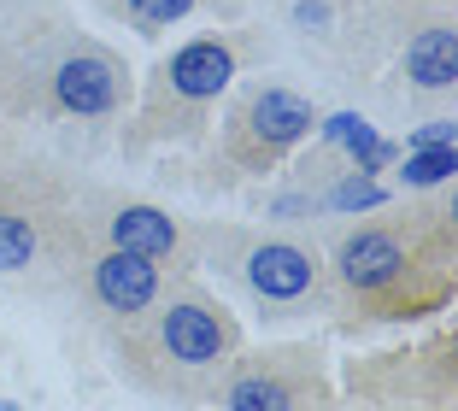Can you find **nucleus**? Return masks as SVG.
I'll use <instances>...</instances> for the list:
<instances>
[{"label": "nucleus", "instance_id": "f257e3e1", "mask_svg": "<svg viewBox=\"0 0 458 411\" xmlns=\"http://www.w3.org/2000/svg\"><path fill=\"white\" fill-rule=\"evenodd\" d=\"M458 224L453 194L411 200L400 212H377L335 229L324 247L335 312L352 318H418L453 294Z\"/></svg>", "mask_w": 458, "mask_h": 411}, {"label": "nucleus", "instance_id": "f03ea898", "mask_svg": "<svg viewBox=\"0 0 458 411\" xmlns=\"http://www.w3.org/2000/svg\"><path fill=\"white\" fill-rule=\"evenodd\" d=\"M242 353V323L212 288L182 270L159 288V300L112 330V364L130 388L171 406H212L217 376Z\"/></svg>", "mask_w": 458, "mask_h": 411}, {"label": "nucleus", "instance_id": "7ed1b4c3", "mask_svg": "<svg viewBox=\"0 0 458 411\" xmlns=\"http://www.w3.org/2000/svg\"><path fill=\"white\" fill-rule=\"evenodd\" d=\"M77 188L54 159L0 135V277L13 282H59L77 259Z\"/></svg>", "mask_w": 458, "mask_h": 411}, {"label": "nucleus", "instance_id": "20e7f679", "mask_svg": "<svg viewBox=\"0 0 458 411\" xmlns=\"http://www.w3.org/2000/svg\"><path fill=\"white\" fill-rule=\"evenodd\" d=\"M194 241H200V265H212L229 288H242L265 318L288 323L335 312L329 265L318 241L270 224H206L194 229Z\"/></svg>", "mask_w": 458, "mask_h": 411}, {"label": "nucleus", "instance_id": "39448f33", "mask_svg": "<svg viewBox=\"0 0 458 411\" xmlns=\"http://www.w3.org/2000/svg\"><path fill=\"white\" fill-rule=\"evenodd\" d=\"M130 100V71L112 47L89 36H65L30 47L18 77H0V107L13 118H112Z\"/></svg>", "mask_w": 458, "mask_h": 411}, {"label": "nucleus", "instance_id": "423d86ee", "mask_svg": "<svg viewBox=\"0 0 458 411\" xmlns=\"http://www.w3.org/2000/svg\"><path fill=\"white\" fill-rule=\"evenodd\" d=\"M212 406L224 411H329V371L324 353L306 341H270L247 347L229 358V371L217 376Z\"/></svg>", "mask_w": 458, "mask_h": 411}, {"label": "nucleus", "instance_id": "0eeeda50", "mask_svg": "<svg viewBox=\"0 0 458 411\" xmlns=\"http://www.w3.org/2000/svg\"><path fill=\"white\" fill-rule=\"evenodd\" d=\"M77 229L82 247H118V253H141L159 270L182 277V270L200 265V241H194V224L171 218L165 206L141 194H123V188H77Z\"/></svg>", "mask_w": 458, "mask_h": 411}, {"label": "nucleus", "instance_id": "6e6552de", "mask_svg": "<svg viewBox=\"0 0 458 411\" xmlns=\"http://www.w3.org/2000/svg\"><path fill=\"white\" fill-rule=\"evenodd\" d=\"M235 82V47L224 36L182 41L171 59L159 65L141 107V141H182L206 124V107Z\"/></svg>", "mask_w": 458, "mask_h": 411}, {"label": "nucleus", "instance_id": "1a4fd4ad", "mask_svg": "<svg viewBox=\"0 0 458 411\" xmlns=\"http://www.w3.org/2000/svg\"><path fill=\"white\" fill-rule=\"evenodd\" d=\"M318 130V112H311L306 94L283 89V82H259L235 100L224 124V159L247 176H265L294 153L306 135Z\"/></svg>", "mask_w": 458, "mask_h": 411}, {"label": "nucleus", "instance_id": "9d476101", "mask_svg": "<svg viewBox=\"0 0 458 411\" xmlns=\"http://www.w3.org/2000/svg\"><path fill=\"white\" fill-rule=\"evenodd\" d=\"M165 282H171V270H159L141 253H118V247H77V259L59 270V288L77 294L89 305V318L106 323V330H123L130 318H141L159 300Z\"/></svg>", "mask_w": 458, "mask_h": 411}, {"label": "nucleus", "instance_id": "9b49d317", "mask_svg": "<svg viewBox=\"0 0 458 411\" xmlns=\"http://www.w3.org/2000/svg\"><path fill=\"white\" fill-rule=\"evenodd\" d=\"M400 71H405V82L418 94H453V82H458V30L446 24V18H435V24H423L418 36L405 41V59H400Z\"/></svg>", "mask_w": 458, "mask_h": 411}, {"label": "nucleus", "instance_id": "f8f14e48", "mask_svg": "<svg viewBox=\"0 0 458 411\" xmlns=\"http://www.w3.org/2000/svg\"><path fill=\"white\" fill-rule=\"evenodd\" d=\"M123 6V18H130L135 30H171V24H182V18L194 13V0H118Z\"/></svg>", "mask_w": 458, "mask_h": 411}, {"label": "nucleus", "instance_id": "ddd939ff", "mask_svg": "<svg viewBox=\"0 0 458 411\" xmlns=\"http://www.w3.org/2000/svg\"><path fill=\"white\" fill-rule=\"evenodd\" d=\"M453 147H429V153H418V159H405V171H400V183L405 188H441L446 176H453Z\"/></svg>", "mask_w": 458, "mask_h": 411}, {"label": "nucleus", "instance_id": "4468645a", "mask_svg": "<svg viewBox=\"0 0 458 411\" xmlns=\"http://www.w3.org/2000/svg\"><path fill=\"white\" fill-rule=\"evenodd\" d=\"M329 411H335V406H329ZM359 411H364V406H359Z\"/></svg>", "mask_w": 458, "mask_h": 411}]
</instances>
